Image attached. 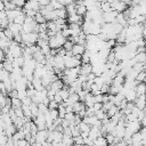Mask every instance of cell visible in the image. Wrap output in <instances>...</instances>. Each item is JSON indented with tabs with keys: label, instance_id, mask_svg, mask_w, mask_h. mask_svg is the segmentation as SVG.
<instances>
[{
	"label": "cell",
	"instance_id": "cell-27",
	"mask_svg": "<svg viewBox=\"0 0 146 146\" xmlns=\"http://www.w3.org/2000/svg\"><path fill=\"white\" fill-rule=\"evenodd\" d=\"M91 56H92V52H90L89 50H86L82 55L81 62L82 63H91Z\"/></svg>",
	"mask_w": 146,
	"mask_h": 146
},
{
	"label": "cell",
	"instance_id": "cell-52",
	"mask_svg": "<svg viewBox=\"0 0 146 146\" xmlns=\"http://www.w3.org/2000/svg\"><path fill=\"white\" fill-rule=\"evenodd\" d=\"M55 100H56V102H57V103H59V104H60V103H63V102H64V99H63V98H62V96H60V95H59V92H57V94H56V95H55Z\"/></svg>",
	"mask_w": 146,
	"mask_h": 146
},
{
	"label": "cell",
	"instance_id": "cell-58",
	"mask_svg": "<svg viewBox=\"0 0 146 146\" xmlns=\"http://www.w3.org/2000/svg\"><path fill=\"white\" fill-rule=\"evenodd\" d=\"M135 146H145L143 143H140V144H138V145H135Z\"/></svg>",
	"mask_w": 146,
	"mask_h": 146
},
{
	"label": "cell",
	"instance_id": "cell-7",
	"mask_svg": "<svg viewBox=\"0 0 146 146\" xmlns=\"http://www.w3.org/2000/svg\"><path fill=\"white\" fill-rule=\"evenodd\" d=\"M92 73V64L91 63H82L80 65V74L88 75Z\"/></svg>",
	"mask_w": 146,
	"mask_h": 146
},
{
	"label": "cell",
	"instance_id": "cell-43",
	"mask_svg": "<svg viewBox=\"0 0 146 146\" xmlns=\"http://www.w3.org/2000/svg\"><path fill=\"white\" fill-rule=\"evenodd\" d=\"M58 106H59V103H57L56 100H50V103H49V105H48L49 110H57Z\"/></svg>",
	"mask_w": 146,
	"mask_h": 146
},
{
	"label": "cell",
	"instance_id": "cell-54",
	"mask_svg": "<svg viewBox=\"0 0 146 146\" xmlns=\"http://www.w3.org/2000/svg\"><path fill=\"white\" fill-rule=\"evenodd\" d=\"M143 1H144V0H132V1H131V5H132V6H137V5H140Z\"/></svg>",
	"mask_w": 146,
	"mask_h": 146
},
{
	"label": "cell",
	"instance_id": "cell-31",
	"mask_svg": "<svg viewBox=\"0 0 146 146\" xmlns=\"http://www.w3.org/2000/svg\"><path fill=\"white\" fill-rule=\"evenodd\" d=\"M58 92H59V95L62 96V98H63L64 100H66V99L70 97V95H71L70 91H68V87H64V88L60 89Z\"/></svg>",
	"mask_w": 146,
	"mask_h": 146
},
{
	"label": "cell",
	"instance_id": "cell-48",
	"mask_svg": "<svg viewBox=\"0 0 146 146\" xmlns=\"http://www.w3.org/2000/svg\"><path fill=\"white\" fill-rule=\"evenodd\" d=\"M62 34H63L66 39H68V38L71 36V31H70V29H68V27H66V29L62 30Z\"/></svg>",
	"mask_w": 146,
	"mask_h": 146
},
{
	"label": "cell",
	"instance_id": "cell-19",
	"mask_svg": "<svg viewBox=\"0 0 146 146\" xmlns=\"http://www.w3.org/2000/svg\"><path fill=\"white\" fill-rule=\"evenodd\" d=\"M131 139H132V144H133V145L140 144V143L143 141V135H141V132H140V131L135 132V133L131 136Z\"/></svg>",
	"mask_w": 146,
	"mask_h": 146
},
{
	"label": "cell",
	"instance_id": "cell-26",
	"mask_svg": "<svg viewBox=\"0 0 146 146\" xmlns=\"http://www.w3.org/2000/svg\"><path fill=\"white\" fill-rule=\"evenodd\" d=\"M133 59L137 63H145L146 62V51L145 52H137L136 56L133 57Z\"/></svg>",
	"mask_w": 146,
	"mask_h": 146
},
{
	"label": "cell",
	"instance_id": "cell-53",
	"mask_svg": "<svg viewBox=\"0 0 146 146\" xmlns=\"http://www.w3.org/2000/svg\"><path fill=\"white\" fill-rule=\"evenodd\" d=\"M39 2H40L41 6H47V5L50 3V0H39Z\"/></svg>",
	"mask_w": 146,
	"mask_h": 146
},
{
	"label": "cell",
	"instance_id": "cell-42",
	"mask_svg": "<svg viewBox=\"0 0 146 146\" xmlns=\"http://www.w3.org/2000/svg\"><path fill=\"white\" fill-rule=\"evenodd\" d=\"M110 89H111V86L107 83H104L100 88V91H102V94H110Z\"/></svg>",
	"mask_w": 146,
	"mask_h": 146
},
{
	"label": "cell",
	"instance_id": "cell-33",
	"mask_svg": "<svg viewBox=\"0 0 146 146\" xmlns=\"http://www.w3.org/2000/svg\"><path fill=\"white\" fill-rule=\"evenodd\" d=\"M78 127H79V129L81 130V132H89L90 129H91V125H89V124L86 123L84 121H82Z\"/></svg>",
	"mask_w": 146,
	"mask_h": 146
},
{
	"label": "cell",
	"instance_id": "cell-32",
	"mask_svg": "<svg viewBox=\"0 0 146 146\" xmlns=\"http://www.w3.org/2000/svg\"><path fill=\"white\" fill-rule=\"evenodd\" d=\"M22 108L24 112V116H26L29 119H33V115H32V112H31V108L29 105H22Z\"/></svg>",
	"mask_w": 146,
	"mask_h": 146
},
{
	"label": "cell",
	"instance_id": "cell-47",
	"mask_svg": "<svg viewBox=\"0 0 146 146\" xmlns=\"http://www.w3.org/2000/svg\"><path fill=\"white\" fill-rule=\"evenodd\" d=\"M22 103H23V105H29V106H30L33 102H32V98H31V97L26 96L25 98H23V99H22Z\"/></svg>",
	"mask_w": 146,
	"mask_h": 146
},
{
	"label": "cell",
	"instance_id": "cell-55",
	"mask_svg": "<svg viewBox=\"0 0 146 146\" xmlns=\"http://www.w3.org/2000/svg\"><path fill=\"white\" fill-rule=\"evenodd\" d=\"M68 112H73V105H67L66 106V113Z\"/></svg>",
	"mask_w": 146,
	"mask_h": 146
},
{
	"label": "cell",
	"instance_id": "cell-51",
	"mask_svg": "<svg viewBox=\"0 0 146 146\" xmlns=\"http://www.w3.org/2000/svg\"><path fill=\"white\" fill-rule=\"evenodd\" d=\"M59 2L64 6V7H66L67 5H70V3H73V2H75V0H59Z\"/></svg>",
	"mask_w": 146,
	"mask_h": 146
},
{
	"label": "cell",
	"instance_id": "cell-10",
	"mask_svg": "<svg viewBox=\"0 0 146 146\" xmlns=\"http://www.w3.org/2000/svg\"><path fill=\"white\" fill-rule=\"evenodd\" d=\"M8 27L13 31V33H14L15 35H16V34H21L22 31H23V25L17 24V23H15V22H10Z\"/></svg>",
	"mask_w": 146,
	"mask_h": 146
},
{
	"label": "cell",
	"instance_id": "cell-11",
	"mask_svg": "<svg viewBox=\"0 0 146 146\" xmlns=\"http://www.w3.org/2000/svg\"><path fill=\"white\" fill-rule=\"evenodd\" d=\"M64 102L66 103V106H67V105H74L75 103L80 102V96H79L78 92H73V94H71L70 97H68L66 100H64Z\"/></svg>",
	"mask_w": 146,
	"mask_h": 146
},
{
	"label": "cell",
	"instance_id": "cell-41",
	"mask_svg": "<svg viewBox=\"0 0 146 146\" xmlns=\"http://www.w3.org/2000/svg\"><path fill=\"white\" fill-rule=\"evenodd\" d=\"M145 78H146V71H143V72H139L138 75H137V81L138 82H144L145 81Z\"/></svg>",
	"mask_w": 146,
	"mask_h": 146
},
{
	"label": "cell",
	"instance_id": "cell-5",
	"mask_svg": "<svg viewBox=\"0 0 146 146\" xmlns=\"http://www.w3.org/2000/svg\"><path fill=\"white\" fill-rule=\"evenodd\" d=\"M112 5V9L113 10H116L117 13H123L125 9H127V3H124L122 0H117V1H114L111 3Z\"/></svg>",
	"mask_w": 146,
	"mask_h": 146
},
{
	"label": "cell",
	"instance_id": "cell-20",
	"mask_svg": "<svg viewBox=\"0 0 146 146\" xmlns=\"http://www.w3.org/2000/svg\"><path fill=\"white\" fill-rule=\"evenodd\" d=\"M135 90L137 91L138 96H139V95H145V94H146V83H145V82H139V83L135 87Z\"/></svg>",
	"mask_w": 146,
	"mask_h": 146
},
{
	"label": "cell",
	"instance_id": "cell-35",
	"mask_svg": "<svg viewBox=\"0 0 146 146\" xmlns=\"http://www.w3.org/2000/svg\"><path fill=\"white\" fill-rule=\"evenodd\" d=\"M95 115L97 116V119H99V120H105V119H107L108 117V115H107V113L104 111V110H99V111H96V113H95Z\"/></svg>",
	"mask_w": 146,
	"mask_h": 146
},
{
	"label": "cell",
	"instance_id": "cell-34",
	"mask_svg": "<svg viewBox=\"0 0 146 146\" xmlns=\"http://www.w3.org/2000/svg\"><path fill=\"white\" fill-rule=\"evenodd\" d=\"M30 108H31V112H32L33 119H34V117H36V116H38V114L40 113V112H39V106H38V104L32 103V104L30 105Z\"/></svg>",
	"mask_w": 146,
	"mask_h": 146
},
{
	"label": "cell",
	"instance_id": "cell-38",
	"mask_svg": "<svg viewBox=\"0 0 146 146\" xmlns=\"http://www.w3.org/2000/svg\"><path fill=\"white\" fill-rule=\"evenodd\" d=\"M136 72H143V71H145V68H144V63H136L135 65H133V67H132Z\"/></svg>",
	"mask_w": 146,
	"mask_h": 146
},
{
	"label": "cell",
	"instance_id": "cell-56",
	"mask_svg": "<svg viewBox=\"0 0 146 146\" xmlns=\"http://www.w3.org/2000/svg\"><path fill=\"white\" fill-rule=\"evenodd\" d=\"M81 137L84 139V138H87V137H89V132H81Z\"/></svg>",
	"mask_w": 146,
	"mask_h": 146
},
{
	"label": "cell",
	"instance_id": "cell-6",
	"mask_svg": "<svg viewBox=\"0 0 146 146\" xmlns=\"http://www.w3.org/2000/svg\"><path fill=\"white\" fill-rule=\"evenodd\" d=\"M68 29L71 31V36H76L82 32V26L80 24H76V23H70Z\"/></svg>",
	"mask_w": 146,
	"mask_h": 146
},
{
	"label": "cell",
	"instance_id": "cell-21",
	"mask_svg": "<svg viewBox=\"0 0 146 146\" xmlns=\"http://www.w3.org/2000/svg\"><path fill=\"white\" fill-rule=\"evenodd\" d=\"M100 9H102L103 13H107V11L113 10V9H112V5H111V2H110L108 0H103V1H102Z\"/></svg>",
	"mask_w": 146,
	"mask_h": 146
},
{
	"label": "cell",
	"instance_id": "cell-8",
	"mask_svg": "<svg viewBox=\"0 0 146 146\" xmlns=\"http://www.w3.org/2000/svg\"><path fill=\"white\" fill-rule=\"evenodd\" d=\"M87 50L86 46L84 44H80V43H74L73 46V49H72V52L74 56L76 55H83V52Z\"/></svg>",
	"mask_w": 146,
	"mask_h": 146
},
{
	"label": "cell",
	"instance_id": "cell-1",
	"mask_svg": "<svg viewBox=\"0 0 146 146\" xmlns=\"http://www.w3.org/2000/svg\"><path fill=\"white\" fill-rule=\"evenodd\" d=\"M66 41L67 39L62 34V32H58L55 36H50L48 42L51 49H58V48H62Z\"/></svg>",
	"mask_w": 146,
	"mask_h": 146
},
{
	"label": "cell",
	"instance_id": "cell-25",
	"mask_svg": "<svg viewBox=\"0 0 146 146\" xmlns=\"http://www.w3.org/2000/svg\"><path fill=\"white\" fill-rule=\"evenodd\" d=\"M1 68H5L6 71H8V72H13L14 71V65H13V62H9V60H5V62H2V64H1Z\"/></svg>",
	"mask_w": 146,
	"mask_h": 146
},
{
	"label": "cell",
	"instance_id": "cell-29",
	"mask_svg": "<svg viewBox=\"0 0 146 146\" xmlns=\"http://www.w3.org/2000/svg\"><path fill=\"white\" fill-rule=\"evenodd\" d=\"M121 111V108L119 107V106H116V105H113L106 113H107V115H108V117H112V116H114L116 113H119Z\"/></svg>",
	"mask_w": 146,
	"mask_h": 146
},
{
	"label": "cell",
	"instance_id": "cell-3",
	"mask_svg": "<svg viewBox=\"0 0 146 146\" xmlns=\"http://www.w3.org/2000/svg\"><path fill=\"white\" fill-rule=\"evenodd\" d=\"M119 13L116 10H111L107 13H103V19L105 23H114L116 22V17H117Z\"/></svg>",
	"mask_w": 146,
	"mask_h": 146
},
{
	"label": "cell",
	"instance_id": "cell-44",
	"mask_svg": "<svg viewBox=\"0 0 146 146\" xmlns=\"http://www.w3.org/2000/svg\"><path fill=\"white\" fill-rule=\"evenodd\" d=\"M73 46H74V43L67 39V41L64 43V46H63V47H64L66 50H72V49H73Z\"/></svg>",
	"mask_w": 146,
	"mask_h": 146
},
{
	"label": "cell",
	"instance_id": "cell-28",
	"mask_svg": "<svg viewBox=\"0 0 146 146\" xmlns=\"http://www.w3.org/2000/svg\"><path fill=\"white\" fill-rule=\"evenodd\" d=\"M56 13H57V17L58 18H65L66 19V17L68 16L67 10H66V7H63L60 9H56Z\"/></svg>",
	"mask_w": 146,
	"mask_h": 146
},
{
	"label": "cell",
	"instance_id": "cell-37",
	"mask_svg": "<svg viewBox=\"0 0 146 146\" xmlns=\"http://www.w3.org/2000/svg\"><path fill=\"white\" fill-rule=\"evenodd\" d=\"M3 32H5V34H6V36L9 39V40H14V36H15V34L13 33V31L9 29V27H6V29H3L2 30Z\"/></svg>",
	"mask_w": 146,
	"mask_h": 146
},
{
	"label": "cell",
	"instance_id": "cell-14",
	"mask_svg": "<svg viewBox=\"0 0 146 146\" xmlns=\"http://www.w3.org/2000/svg\"><path fill=\"white\" fill-rule=\"evenodd\" d=\"M49 88H51V89H54V90H56V91H59L60 89H63L64 88V82L62 81V80H56V81H54V82H51V84L47 88V89H49Z\"/></svg>",
	"mask_w": 146,
	"mask_h": 146
},
{
	"label": "cell",
	"instance_id": "cell-13",
	"mask_svg": "<svg viewBox=\"0 0 146 146\" xmlns=\"http://www.w3.org/2000/svg\"><path fill=\"white\" fill-rule=\"evenodd\" d=\"M82 17H83V16H80V15H78V14L71 15V16H68V23H76V24H80V25L82 26V24H83V22H84V19H83Z\"/></svg>",
	"mask_w": 146,
	"mask_h": 146
},
{
	"label": "cell",
	"instance_id": "cell-9",
	"mask_svg": "<svg viewBox=\"0 0 146 146\" xmlns=\"http://www.w3.org/2000/svg\"><path fill=\"white\" fill-rule=\"evenodd\" d=\"M135 105L140 108V110H144L146 107V95H139L137 97V99L135 100Z\"/></svg>",
	"mask_w": 146,
	"mask_h": 146
},
{
	"label": "cell",
	"instance_id": "cell-39",
	"mask_svg": "<svg viewBox=\"0 0 146 146\" xmlns=\"http://www.w3.org/2000/svg\"><path fill=\"white\" fill-rule=\"evenodd\" d=\"M49 114H50V116H51V119L55 121L56 119H58L59 117V113H58V108L57 110H49Z\"/></svg>",
	"mask_w": 146,
	"mask_h": 146
},
{
	"label": "cell",
	"instance_id": "cell-4",
	"mask_svg": "<svg viewBox=\"0 0 146 146\" xmlns=\"http://www.w3.org/2000/svg\"><path fill=\"white\" fill-rule=\"evenodd\" d=\"M41 8V5L39 2V0H27L25 2V6L23 7V10H29V9H33L35 11H39Z\"/></svg>",
	"mask_w": 146,
	"mask_h": 146
},
{
	"label": "cell",
	"instance_id": "cell-15",
	"mask_svg": "<svg viewBox=\"0 0 146 146\" xmlns=\"http://www.w3.org/2000/svg\"><path fill=\"white\" fill-rule=\"evenodd\" d=\"M137 97H138V94H137V91H136L135 89H130V90H128V92L125 94V99H127L128 102H133V103H135V100L137 99Z\"/></svg>",
	"mask_w": 146,
	"mask_h": 146
},
{
	"label": "cell",
	"instance_id": "cell-49",
	"mask_svg": "<svg viewBox=\"0 0 146 146\" xmlns=\"http://www.w3.org/2000/svg\"><path fill=\"white\" fill-rule=\"evenodd\" d=\"M8 139H9V137L6 133H1V145L5 146L7 144V141H8Z\"/></svg>",
	"mask_w": 146,
	"mask_h": 146
},
{
	"label": "cell",
	"instance_id": "cell-16",
	"mask_svg": "<svg viewBox=\"0 0 146 146\" xmlns=\"http://www.w3.org/2000/svg\"><path fill=\"white\" fill-rule=\"evenodd\" d=\"M86 108H87V106H86L84 102H82V100H80V102H78V103H75V104L73 105V112H74L75 114H79L81 111H83V110H86Z\"/></svg>",
	"mask_w": 146,
	"mask_h": 146
},
{
	"label": "cell",
	"instance_id": "cell-12",
	"mask_svg": "<svg viewBox=\"0 0 146 146\" xmlns=\"http://www.w3.org/2000/svg\"><path fill=\"white\" fill-rule=\"evenodd\" d=\"M100 136H103V135H102V131H100V128H97V127L92 125L91 129H90V131H89V137L95 140L96 138H98V137H100Z\"/></svg>",
	"mask_w": 146,
	"mask_h": 146
},
{
	"label": "cell",
	"instance_id": "cell-57",
	"mask_svg": "<svg viewBox=\"0 0 146 146\" xmlns=\"http://www.w3.org/2000/svg\"><path fill=\"white\" fill-rule=\"evenodd\" d=\"M32 146H43L42 143H39V141H35L34 144H32Z\"/></svg>",
	"mask_w": 146,
	"mask_h": 146
},
{
	"label": "cell",
	"instance_id": "cell-17",
	"mask_svg": "<svg viewBox=\"0 0 146 146\" xmlns=\"http://www.w3.org/2000/svg\"><path fill=\"white\" fill-rule=\"evenodd\" d=\"M95 103H96V102H95V96H94L91 92H89V94L87 95V97L84 98V104H86V106H87V107H92Z\"/></svg>",
	"mask_w": 146,
	"mask_h": 146
},
{
	"label": "cell",
	"instance_id": "cell-30",
	"mask_svg": "<svg viewBox=\"0 0 146 146\" xmlns=\"http://www.w3.org/2000/svg\"><path fill=\"white\" fill-rule=\"evenodd\" d=\"M34 21L38 23V24H43V23H47V19H46V17L40 13V11H38L36 13V15L34 16Z\"/></svg>",
	"mask_w": 146,
	"mask_h": 146
},
{
	"label": "cell",
	"instance_id": "cell-59",
	"mask_svg": "<svg viewBox=\"0 0 146 146\" xmlns=\"http://www.w3.org/2000/svg\"><path fill=\"white\" fill-rule=\"evenodd\" d=\"M108 1H110V2L112 3V2H114V1H117V0H108Z\"/></svg>",
	"mask_w": 146,
	"mask_h": 146
},
{
	"label": "cell",
	"instance_id": "cell-24",
	"mask_svg": "<svg viewBox=\"0 0 146 146\" xmlns=\"http://www.w3.org/2000/svg\"><path fill=\"white\" fill-rule=\"evenodd\" d=\"M99 119H97V116L96 115H94V116H84L83 119H82V121H84L86 123H88L89 125H95L96 123H97V121H98Z\"/></svg>",
	"mask_w": 146,
	"mask_h": 146
},
{
	"label": "cell",
	"instance_id": "cell-40",
	"mask_svg": "<svg viewBox=\"0 0 146 146\" xmlns=\"http://www.w3.org/2000/svg\"><path fill=\"white\" fill-rule=\"evenodd\" d=\"M106 140H107V143H108V145H112L113 143H114V139H115V136L112 133V132H108V133H106Z\"/></svg>",
	"mask_w": 146,
	"mask_h": 146
},
{
	"label": "cell",
	"instance_id": "cell-50",
	"mask_svg": "<svg viewBox=\"0 0 146 146\" xmlns=\"http://www.w3.org/2000/svg\"><path fill=\"white\" fill-rule=\"evenodd\" d=\"M94 110L95 111H99V110H103V103H98V102H96L95 104H94Z\"/></svg>",
	"mask_w": 146,
	"mask_h": 146
},
{
	"label": "cell",
	"instance_id": "cell-45",
	"mask_svg": "<svg viewBox=\"0 0 146 146\" xmlns=\"http://www.w3.org/2000/svg\"><path fill=\"white\" fill-rule=\"evenodd\" d=\"M73 140H74V144H76V145H83V144H84V139H83L81 136H79V137H73Z\"/></svg>",
	"mask_w": 146,
	"mask_h": 146
},
{
	"label": "cell",
	"instance_id": "cell-23",
	"mask_svg": "<svg viewBox=\"0 0 146 146\" xmlns=\"http://www.w3.org/2000/svg\"><path fill=\"white\" fill-rule=\"evenodd\" d=\"M94 141H95V146H108V143H107L105 136H100V137L96 138Z\"/></svg>",
	"mask_w": 146,
	"mask_h": 146
},
{
	"label": "cell",
	"instance_id": "cell-46",
	"mask_svg": "<svg viewBox=\"0 0 146 146\" xmlns=\"http://www.w3.org/2000/svg\"><path fill=\"white\" fill-rule=\"evenodd\" d=\"M113 105H114V104H113L111 100H110V102H106V103H103V110H104L105 112H107Z\"/></svg>",
	"mask_w": 146,
	"mask_h": 146
},
{
	"label": "cell",
	"instance_id": "cell-2",
	"mask_svg": "<svg viewBox=\"0 0 146 146\" xmlns=\"http://www.w3.org/2000/svg\"><path fill=\"white\" fill-rule=\"evenodd\" d=\"M82 64L81 59H79L76 56H65V66L66 68H73V67H78Z\"/></svg>",
	"mask_w": 146,
	"mask_h": 146
},
{
	"label": "cell",
	"instance_id": "cell-22",
	"mask_svg": "<svg viewBox=\"0 0 146 146\" xmlns=\"http://www.w3.org/2000/svg\"><path fill=\"white\" fill-rule=\"evenodd\" d=\"M62 143H63L64 146H73L74 145L73 137L72 136H68V135H65V133H64V137H63Z\"/></svg>",
	"mask_w": 146,
	"mask_h": 146
},
{
	"label": "cell",
	"instance_id": "cell-36",
	"mask_svg": "<svg viewBox=\"0 0 146 146\" xmlns=\"http://www.w3.org/2000/svg\"><path fill=\"white\" fill-rule=\"evenodd\" d=\"M122 87H123V86H114V84H111L110 94H111V95H117L119 92H121Z\"/></svg>",
	"mask_w": 146,
	"mask_h": 146
},
{
	"label": "cell",
	"instance_id": "cell-18",
	"mask_svg": "<svg viewBox=\"0 0 146 146\" xmlns=\"http://www.w3.org/2000/svg\"><path fill=\"white\" fill-rule=\"evenodd\" d=\"M17 130H18V129H17L16 125L13 123V124H10V125H8V127L5 128V133H6L8 137H13L14 133H15Z\"/></svg>",
	"mask_w": 146,
	"mask_h": 146
},
{
	"label": "cell",
	"instance_id": "cell-60",
	"mask_svg": "<svg viewBox=\"0 0 146 146\" xmlns=\"http://www.w3.org/2000/svg\"><path fill=\"white\" fill-rule=\"evenodd\" d=\"M83 1H84V0H83Z\"/></svg>",
	"mask_w": 146,
	"mask_h": 146
}]
</instances>
